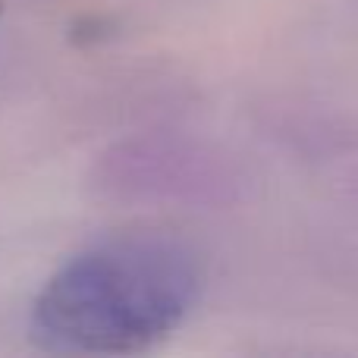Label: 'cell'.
Listing matches in <instances>:
<instances>
[{
  "instance_id": "6da1fadb",
  "label": "cell",
  "mask_w": 358,
  "mask_h": 358,
  "mask_svg": "<svg viewBox=\"0 0 358 358\" xmlns=\"http://www.w3.org/2000/svg\"><path fill=\"white\" fill-rule=\"evenodd\" d=\"M201 296L185 242L126 233L73 258L41 292L35 334L60 352L132 355L170 336Z\"/></svg>"
}]
</instances>
